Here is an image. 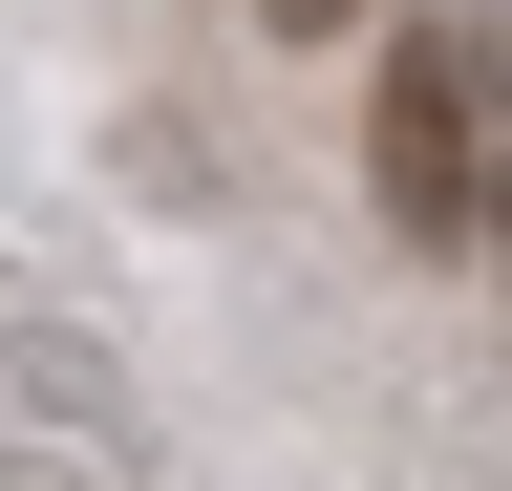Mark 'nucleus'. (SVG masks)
<instances>
[{"label": "nucleus", "mask_w": 512, "mask_h": 491, "mask_svg": "<svg viewBox=\"0 0 512 491\" xmlns=\"http://www.w3.org/2000/svg\"><path fill=\"white\" fill-rule=\"evenodd\" d=\"M363 193L406 257H470V193H491V107H470V43H384L363 65Z\"/></svg>", "instance_id": "f257e3e1"}, {"label": "nucleus", "mask_w": 512, "mask_h": 491, "mask_svg": "<svg viewBox=\"0 0 512 491\" xmlns=\"http://www.w3.org/2000/svg\"><path fill=\"white\" fill-rule=\"evenodd\" d=\"M256 22H278V43H342V22H363V0H256Z\"/></svg>", "instance_id": "f03ea898"}]
</instances>
